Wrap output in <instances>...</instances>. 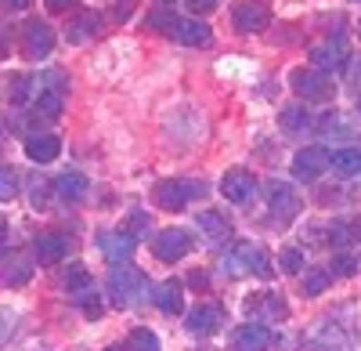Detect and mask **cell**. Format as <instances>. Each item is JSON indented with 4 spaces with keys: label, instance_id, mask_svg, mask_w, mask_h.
Returning a JSON list of instances; mask_svg holds the SVG:
<instances>
[{
    "label": "cell",
    "instance_id": "cell-1",
    "mask_svg": "<svg viewBox=\"0 0 361 351\" xmlns=\"http://www.w3.org/2000/svg\"><path fill=\"white\" fill-rule=\"evenodd\" d=\"M221 268L231 279H238V275H260L264 279V275H271V257H267V250H260L253 243H238L221 257Z\"/></svg>",
    "mask_w": 361,
    "mask_h": 351
},
{
    "label": "cell",
    "instance_id": "cell-2",
    "mask_svg": "<svg viewBox=\"0 0 361 351\" xmlns=\"http://www.w3.org/2000/svg\"><path fill=\"white\" fill-rule=\"evenodd\" d=\"M105 286H109V297H112L116 308H134V304L145 301V286H148V282H145V275H141L137 268H130V265H112Z\"/></svg>",
    "mask_w": 361,
    "mask_h": 351
},
{
    "label": "cell",
    "instance_id": "cell-3",
    "mask_svg": "<svg viewBox=\"0 0 361 351\" xmlns=\"http://www.w3.org/2000/svg\"><path fill=\"white\" fill-rule=\"evenodd\" d=\"M206 192V185L202 182H185V178H166V182H159L156 189H152V203L159 210H180L188 199H195V196H202Z\"/></svg>",
    "mask_w": 361,
    "mask_h": 351
},
{
    "label": "cell",
    "instance_id": "cell-4",
    "mask_svg": "<svg viewBox=\"0 0 361 351\" xmlns=\"http://www.w3.org/2000/svg\"><path fill=\"white\" fill-rule=\"evenodd\" d=\"M289 87L304 98V102H329L336 95L333 80H329L322 69H293L289 73Z\"/></svg>",
    "mask_w": 361,
    "mask_h": 351
},
{
    "label": "cell",
    "instance_id": "cell-5",
    "mask_svg": "<svg viewBox=\"0 0 361 351\" xmlns=\"http://www.w3.org/2000/svg\"><path fill=\"white\" fill-rule=\"evenodd\" d=\"M347 58H350V51H347V37H343V33L325 37L322 44L311 47V62H314V69H322V73H340V69L347 66Z\"/></svg>",
    "mask_w": 361,
    "mask_h": 351
},
{
    "label": "cell",
    "instance_id": "cell-6",
    "mask_svg": "<svg viewBox=\"0 0 361 351\" xmlns=\"http://www.w3.org/2000/svg\"><path fill=\"white\" fill-rule=\"evenodd\" d=\"M329 167H333V153L322 149V145H307L293 156V174L300 182H318Z\"/></svg>",
    "mask_w": 361,
    "mask_h": 351
},
{
    "label": "cell",
    "instance_id": "cell-7",
    "mask_svg": "<svg viewBox=\"0 0 361 351\" xmlns=\"http://www.w3.org/2000/svg\"><path fill=\"white\" fill-rule=\"evenodd\" d=\"M188 250H192V236L185 228H159L152 236V254L159 261H166V265H170V261H180Z\"/></svg>",
    "mask_w": 361,
    "mask_h": 351
},
{
    "label": "cell",
    "instance_id": "cell-8",
    "mask_svg": "<svg viewBox=\"0 0 361 351\" xmlns=\"http://www.w3.org/2000/svg\"><path fill=\"white\" fill-rule=\"evenodd\" d=\"M54 47V33H51V25L44 18H29L25 29H22V51L25 58H33V62H40V58H47Z\"/></svg>",
    "mask_w": 361,
    "mask_h": 351
},
{
    "label": "cell",
    "instance_id": "cell-9",
    "mask_svg": "<svg viewBox=\"0 0 361 351\" xmlns=\"http://www.w3.org/2000/svg\"><path fill=\"white\" fill-rule=\"evenodd\" d=\"M231 22L238 33H264L267 22H271V11L264 0H243V4L231 8Z\"/></svg>",
    "mask_w": 361,
    "mask_h": 351
},
{
    "label": "cell",
    "instance_id": "cell-10",
    "mask_svg": "<svg viewBox=\"0 0 361 351\" xmlns=\"http://www.w3.org/2000/svg\"><path fill=\"white\" fill-rule=\"evenodd\" d=\"M271 344H275V330H271L267 323H246L231 330V347L235 351H267Z\"/></svg>",
    "mask_w": 361,
    "mask_h": 351
},
{
    "label": "cell",
    "instance_id": "cell-11",
    "mask_svg": "<svg viewBox=\"0 0 361 351\" xmlns=\"http://www.w3.org/2000/svg\"><path fill=\"white\" fill-rule=\"evenodd\" d=\"M221 196L228 203H238V207H246V203H253L257 196V178L246 170H228L224 182H221Z\"/></svg>",
    "mask_w": 361,
    "mask_h": 351
},
{
    "label": "cell",
    "instance_id": "cell-12",
    "mask_svg": "<svg viewBox=\"0 0 361 351\" xmlns=\"http://www.w3.org/2000/svg\"><path fill=\"white\" fill-rule=\"evenodd\" d=\"M98 250L105 254V261L112 265H127L130 254H134V232L123 228V232H102L98 236Z\"/></svg>",
    "mask_w": 361,
    "mask_h": 351
},
{
    "label": "cell",
    "instance_id": "cell-13",
    "mask_svg": "<svg viewBox=\"0 0 361 351\" xmlns=\"http://www.w3.org/2000/svg\"><path fill=\"white\" fill-rule=\"evenodd\" d=\"M33 254H37L40 265H58V261H66V254H69V239L62 232H40L33 239Z\"/></svg>",
    "mask_w": 361,
    "mask_h": 351
},
{
    "label": "cell",
    "instance_id": "cell-14",
    "mask_svg": "<svg viewBox=\"0 0 361 351\" xmlns=\"http://www.w3.org/2000/svg\"><path fill=\"white\" fill-rule=\"evenodd\" d=\"M221 319H224V311H221L217 304H195V308L188 311V319H185V326H188L195 337H209V333H217Z\"/></svg>",
    "mask_w": 361,
    "mask_h": 351
},
{
    "label": "cell",
    "instance_id": "cell-15",
    "mask_svg": "<svg viewBox=\"0 0 361 351\" xmlns=\"http://www.w3.org/2000/svg\"><path fill=\"white\" fill-rule=\"evenodd\" d=\"M267 203H271V214L275 218H293L300 210V199H296L293 185H286V182H267Z\"/></svg>",
    "mask_w": 361,
    "mask_h": 351
},
{
    "label": "cell",
    "instance_id": "cell-16",
    "mask_svg": "<svg viewBox=\"0 0 361 351\" xmlns=\"http://www.w3.org/2000/svg\"><path fill=\"white\" fill-rule=\"evenodd\" d=\"M177 44H185V47H206L209 44V25L199 22V18H177L173 25V33H170Z\"/></svg>",
    "mask_w": 361,
    "mask_h": 351
},
{
    "label": "cell",
    "instance_id": "cell-17",
    "mask_svg": "<svg viewBox=\"0 0 361 351\" xmlns=\"http://www.w3.org/2000/svg\"><path fill=\"white\" fill-rule=\"evenodd\" d=\"M311 347H314V351H347V347H350V340H347V337H343V330L333 323V315H329L325 323L311 333Z\"/></svg>",
    "mask_w": 361,
    "mask_h": 351
},
{
    "label": "cell",
    "instance_id": "cell-18",
    "mask_svg": "<svg viewBox=\"0 0 361 351\" xmlns=\"http://www.w3.org/2000/svg\"><path fill=\"white\" fill-rule=\"evenodd\" d=\"M98 29H102V11H80L66 25V40L69 44H83L90 37H98Z\"/></svg>",
    "mask_w": 361,
    "mask_h": 351
},
{
    "label": "cell",
    "instance_id": "cell-19",
    "mask_svg": "<svg viewBox=\"0 0 361 351\" xmlns=\"http://www.w3.org/2000/svg\"><path fill=\"white\" fill-rule=\"evenodd\" d=\"M58 153H62V141L54 134H29L25 138V156L33 163H51V160H58Z\"/></svg>",
    "mask_w": 361,
    "mask_h": 351
},
{
    "label": "cell",
    "instance_id": "cell-20",
    "mask_svg": "<svg viewBox=\"0 0 361 351\" xmlns=\"http://www.w3.org/2000/svg\"><path fill=\"white\" fill-rule=\"evenodd\" d=\"M246 311H250L253 319H275V323H282V319L289 315V308H286V301H282L279 294L250 297V301H246Z\"/></svg>",
    "mask_w": 361,
    "mask_h": 351
},
{
    "label": "cell",
    "instance_id": "cell-21",
    "mask_svg": "<svg viewBox=\"0 0 361 351\" xmlns=\"http://www.w3.org/2000/svg\"><path fill=\"white\" fill-rule=\"evenodd\" d=\"M152 297H156V304H159L166 315H180V311H185V301H180V297H185V290H180V279H166V282H159Z\"/></svg>",
    "mask_w": 361,
    "mask_h": 351
},
{
    "label": "cell",
    "instance_id": "cell-22",
    "mask_svg": "<svg viewBox=\"0 0 361 351\" xmlns=\"http://www.w3.org/2000/svg\"><path fill=\"white\" fill-rule=\"evenodd\" d=\"M62 109H66L62 87H40V95H37V116H44V120H58Z\"/></svg>",
    "mask_w": 361,
    "mask_h": 351
},
{
    "label": "cell",
    "instance_id": "cell-23",
    "mask_svg": "<svg viewBox=\"0 0 361 351\" xmlns=\"http://www.w3.org/2000/svg\"><path fill=\"white\" fill-rule=\"evenodd\" d=\"M54 192L62 199H80L87 192V178L80 170H66V174H58V178H54Z\"/></svg>",
    "mask_w": 361,
    "mask_h": 351
},
{
    "label": "cell",
    "instance_id": "cell-24",
    "mask_svg": "<svg viewBox=\"0 0 361 351\" xmlns=\"http://www.w3.org/2000/svg\"><path fill=\"white\" fill-rule=\"evenodd\" d=\"M199 228H206V236L214 239V243H221V239H228V236H231V221H228L224 214H217V210L199 214Z\"/></svg>",
    "mask_w": 361,
    "mask_h": 351
},
{
    "label": "cell",
    "instance_id": "cell-25",
    "mask_svg": "<svg viewBox=\"0 0 361 351\" xmlns=\"http://www.w3.org/2000/svg\"><path fill=\"white\" fill-rule=\"evenodd\" d=\"M29 275H33V268H29L18 254H15V257H11V254L4 257V286H8V290H11V286H25Z\"/></svg>",
    "mask_w": 361,
    "mask_h": 351
},
{
    "label": "cell",
    "instance_id": "cell-26",
    "mask_svg": "<svg viewBox=\"0 0 361 351\" xmlns=\"http://www.w3.org/2000/svg\"><path fill=\"white\" fill-rule=\"evenodd\" d=\"M333 170L343 174V178L347 174H357L361 170V149H336L333 153Z\"/></svg>",
    "mask_w": 361,
    "mask_h": 351
},
{
    "label": "cell",
    "instance_id": "cell-27",
    "mask_svg": "<svg viewBox=\"0 0 361 351\" xmlns=\"http://www.w3.org/2000/svg\"><path fill=\"white\" fill-rule=\"evenodd\" d=\"M282 127H286L289 134L307 131V127H311V116H307V109H304V105H289V109H282Z\"/></svg>",
    "mask_w": 361,
    "mask_h": 351
},
{
    "label": "cell",
    "instance_id": "cell-28",
    "mask_svg": "<svg viewBox=\"0 0 361 351\" xmlns=\"http://www.w3.org/2000/svg\"><path fill=\"white\" fill-rule=\"evenodd\" d=\"M73 301L83 308V315H87V319H102V290H98V286L80 290V294H76Z\"/></svg>",
    "mask_w": 361,
    "mask_h": 351
},
{
    "label": "cell",
    "instance_id": "cell-29",
    "mask_svg": "<svg viewBox=\"0 0 361 351\" xmlns=\"http://www.w3.org/2000/svg\"><path fill=\"white\" fill-rule=\"evenodd\" d=\"M33 76H25V73H18V76H11L8 80V98L15 102V105H25L29 102V95H33Z\"/></svg>",
    "mask_w": 361,
    "mask_h": 351
},
{
    "label": "cell",
    "instance_id": "cell-30",
    "mask_svg": "<svg viewBox=\"0 0 361 351\" xmlns=\"http://www.w3.org/2000/svg\"><path fill=\"white\" fill-rule=\"evenodd\" d=\"M62 286L69 290V294L76 297L80 290H87V286H94V279H90V272L83 268V265H73L69 272H66V279H62Z\"/></svg>",
    "mask_w": 361,
    "mask_h": 351
},
{
    "label": "cell",
    "instance_id": "cell-31",
    "mask_svg": "<svg viewBox=\"0 0 361 351\" xmlns=\"http://www.w3.org/2000/svg\"><path fill=\"white\" fill-rule=\"evenodd\" d=\"M130 351H163V344L152 330L137 326V330H130Z\"/></svg>",
    "mask_w": 361,
    "mask_h": 351
},
{
    "label": "cell",
    "instance_id": "cell-32",
    "mask_svg": "<svg viewBox=\"0 0 361 351\" xmlns=\"http://www.w3.org/2000/svg\"><path fill=\"white\" fill-rule=\"evenodd\" d=\"M329 282H333V272H307L304 275V294L307 297H322L329 290Z\"/></svg>",
    "mask_w": 361,
    "mask_h": 351
},
{
    "label": "cell",
    "instance_id": "cell-33",
    "mask_svg": "<svg viewBox=\"0 0 361 351\" xmlns=\"http://www.w3.org/2000/svg\"><path fill=\"white\" fill-rule=\"evenodd\" d=\"M279 265H282V272L300 275V272H304V250H300V246H286L279 254Z\"/></svg>",
    "mask_w": 361,
    "mask_h": 351
},
{
    "label": "cell",
    "instance_id": "cell-34",
    "mask_svg": "<svg viewBox=\"0 0 361 351\" xmlns=\"http://www.w3.org/2000/svg\"><path fill=\"white\" fill-rule=\"evenodd\" d=\"M15 189H18V170L15 167H4V170H0V199L11 203L15 199Z\"/></svg>",
    "mask_w": 361,
    "mask_h": 351
},
{
    "label": "cell",
    "instance_id": "cell-35",
    "mask_svg": "<svg viewBox=\"0 0 361 351\" xmlns=\"http://www.w3.org/2000/svg\"><path fill=\"white\" fill-rule=\"evenodd\" d=\"M173 25H177V15H170V11L148 15V29H163V33H173Z\"/></svg>",
    "mask_w": 361,
    "mask_h": 351
},
{
    "label": "cell",
    "instance_id": "cell-36",
    "mask_svg": "<svg viewBox=\"0 0 361 351\" xmlns=\"http://www.w3.org/2000/svg\"><path fill=\"white\" fill-rule=\"evenodd\" d=\"M357 272V261L350 254H336L333 257V275H354Z\"/></svg>",
    "mask_w": 361,
    "mask_h": 351
},
{
    "label": "cell",
    "instance_id": "cell-37",
    "mask_svg": "<svg viewBox=\"0 0 361 351\" xmlns=\"http://www.w3.org/2000/svg\"><path fill=\"white\" fill-rule=\"evenodd\" d=\"M29 196H33V207H37V210H44V207H47V199H51V189H47L44 182H33Z\"/></svg>",
    "mask_w": 361,
    "mask_h": 351
},
{
    "label": "cell",
    "instance_id": "cell-38",
    "mask_svg": "<svg viewBox=\"0 0 361 351\" xmlns=\"http://www.w3.org/2000/svg\"><path fill=\"white\" fill-rule=\"evenodd\" d=\"M329 239H333V243H347L350 239V232H347V225H333V228H329Z\"/></svg>",
    "mask_w": 361,
    "mask_h": 351
},
{
    "label": "cell",
    "instance_id": "cell-39",
    "mask_svg": "<svg viewBox=\"0 0 361 351\" xmlns=\"http://www.w3.org/2000/svg\"><path fill=\"white\" fill-rule=\"evenodd\" d=\"M47 8L51 11H69V8H76V0H47Z\"/></svg>",
    "mask_w": 361,
    "mask_h": 351
},
{
    "label": "cell",
    "instance_id": "cell-40",
    "mask_svg": "<svg viewBox=\"0 0 361 351\" xmlns=\"http://www.w3.org/2000/svg\"><path fill=\"white\" fill-rule=\"evenodd\" d=\"M188 8L192 11H209V8H217V0H188Z\"/></svg>",
    "mask_w": 361,
    "mask_h": 351
},
{
    "label": "cell",
    "instance_id": "cell-41",
    "mask_svg": "<svg viewBox=\"0 0 361 351\" xmlns=\"http://www.w3.org/2000/svg\"><path fill=\"white\" fill-rule=\"evenodd\" d=\"M206 282H209L206 272H192V275H188V286H195V290H206Z\"/></svg>",
    "mask_w": 361,
    "mask_h": 351
},
{
    "label": "cell",
    "instance_id": "cell-42",
    "mask_svg": "<svg viewBox=\"0 0 361 351\" xmlns=\"http://www.w3.org/2000/svg\"><path fill=\"white\" fill-rule=\"evenodd\" d=\"M127 11H134V0H130V4H127V0H119V4H116V18H127Z\"/></svg>",
    "mask_w": 361,
    "mask_h": 351
},
{
    "label": "cell",
    "instance_id": "cell-43",
    "mask_svg": "<svg viewBox=\"0 0 361 351\" xmlns=\"http://www.w3.org/2000/svg\"><path fill=\"white\" fill-rule=\"evenodd\" d=\"M29 4V0H4V8H11V11H22Z\"/></svg>",
    "mask_w": 361,
    "mask_h": 351
},
{
    "label": "cell",
    "instance_id": "cell-44",
    "mask_svg": "<svg viewBox=\"0 0 361 351\" xmlns=\"http://www.w3.org/2000/svg\"><path fill=\"white\" fill-rule=\"evenodd\" d=\"M105 351H127V347H105Z\"/></svg>",
    "mask_w": 361,
    "mask_h": 351
},
{
    "label": "cell",
    "instance_id": "cell-45",
    "mask_svg": "<svg viewBox=\"0 0 361 351\" xmlns=\"http://www.w3.org/2000/svg\"><path fill=\"white\" fill-rule=\"evenodd\" d=\"M357 112H361V98H357Z\"/></svg>",
    "mask_w": 361,
    "mask_h": 351
},
{
    "label": "cell",
    "instance_id": "cell-46",
    "mask_svg": "<svg viewBox=\"0 0 361 351\" xmlns=\"http://www.w3.org/2000/svg\"><path fill=\"white\" fill-rule=\"evenodd\" d=\"M159 4H170V0H159Z\"/></svg>",
    "mask_w": 361,
    "mask_h": 351
}]
</instances>
